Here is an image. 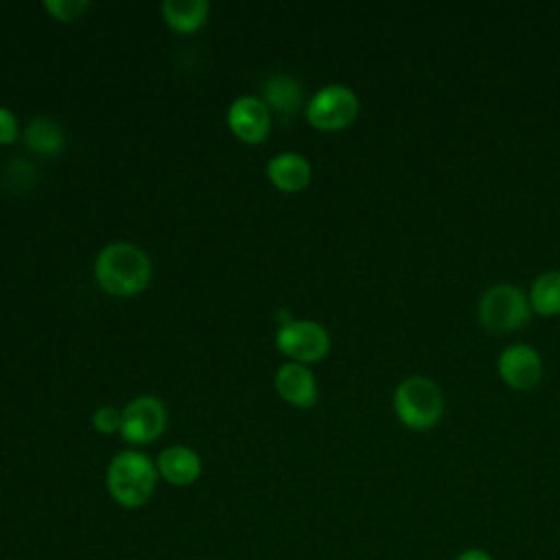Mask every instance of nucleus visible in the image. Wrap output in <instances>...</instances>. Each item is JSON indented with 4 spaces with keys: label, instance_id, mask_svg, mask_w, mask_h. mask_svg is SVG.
<instances>
[{
    "label": "nucleus",
    "instance_id": "1a4fd4ad",
    "mask_svg": "<svg viewBox=\"0 0 560 560\" xmlns=\"http://www.w3.org/2000/svg\"><path fill=\"white\" fill-rule=\"evenodd\" d=\"M225 118H228L230 131L247 144L262 142L271 129L269 107L262 103V98L252 94H243L234 98L228 107Z\"/></svg>",
    "mask_w": 560,
    "mask_h": 560
},
{
    "label": "nucleus",
    "instance_id": "0eeeda50",
    "mask_svg": "<svg viewBox=\"0 0 560 560\" xmlns=\"http://www.w3.org/2000/svg\"><path fill=\"white\" fill-rule=\"evenodd\" d=\"M497 372L501 381L516 392H532L540 385L545 365L540 352L523 341L510 343L497 359Z\"/></svg>",
    "mask_w": 560,
    "mask_h": 560
},
{
    "label": "nucleus",
    "instance_id": "4468645a",
    "mask_svg": "<svg viewBox=\"0 0 560 560\" xmlns=\"http://www.w3.org/2000/svg\"><path fill=\"white\" fill-rule=\"evenodd\" d=\"M162 20L177 33H195L208 18L210 4L206 0H164L160 4Z\"/></svg>",
    "mask_w": 560,
    "mask_h": 560
},
{
    "label": "nucleus",
    "instance_id": "f257e3e1",
    "mask_svg": "<svg viewBox=\"0 0 560 560\" xmlns=\"http://www.w3.org/2000/svg\"><path fill=\"white\" fill-rule=\"evenodd\" d=\"M151 260L133 243L116 241L105 245L94 258V278L103 291L116 298H131L151 282Z\"/></svg>",
    "mask_w": 560,
    "mask_h": 560
},
{
    "label": "nucleus",
    "instance_id": "aec40b11",
    "mask_svg": "<svg viewBox=\"0 0 560 560\" xmlns=\"http://www.w3.org/2000/svg\"><path fill=\"white\" fill-rule=\"evenodd\" d=\"M20 136V125L9 107L0 105V144H11Z\"/></svg>",
    "mask_w": 560,
    "mask_h": 560
},
{
    "label": "nucleus",
    "instance_id": "20e7f679",
    "mask_svg": "<svg viewBox=\"0 0 560 560\" xmlns=\"http://www.w3.org/2000/svg\"><path fill=\"white\" fill-rule=\"evenodd\" d=\"M532 306L525 291L510 282L488 287L477 304L479 324L494 335H505L523 328L532 319Z\"/></svg>",
    "mask_w": 560,
    "mask_h": 560
},
{
    "label": "nucleus",
    "instance_id": "2eb2a0df",
    "mask_svg": "<svg viewBox=\"0 0 560 560\" xmlns=\"http://www.w3.org/2000/svg\"><path fill=\"white\" fill-rule=\"evenodd\" d=\"M24 142L37 155H57L66 144V133L52 116H35L24 129Z\"/></svg>",
    "mask_w": 560,
    "mask_h": 560
},
{
    "label": "nucleus",
    "instance_id": "423d86ee",
    "mask_svg": "<svg viewBox=\"0 0 560 560\" xmlns=\"http://www.w3.org/2000/svg\"><path fill=\"white\" fill-rule=\"evenodd\" d=\"M276 346L295 363H313L328 354L330 335L313 319H287L276 332Z\"/></svg>",
    "mask_w": 560,
    "mask_h": 560
},
{
    "label": "nucleus",
    "instance_id": "412c9836",
    "mask_svg": "<svg viewBox=\"0 0 560 560\" xmlns=\"http://www.w3.org/2000/svg\"><path fill=\"white\" fill-rule=\"evenodd\" d=\"M455 560H494V558L481 547H468V549L459 551V556Z\"/></svg>",
    "mask_w": 560,
    "mask_h": 560
},
{
    "label": "nucleus",
    "instance_id": "39448f33",
    "mask_svg": "<svg viewBox=\"0 0 560 560\" xmlns=\"http://www.w3.org/2000/svg\"><path fill=\"white\" fill-rule=\"evenodd\" d=\"M359 114V96L343 83L319 88L306 103V120L322 131H339L354 122Z\"/></svg>",
    "mask_w": 560,
    "mask_h": 560
},
{
    "label": "nucleus",
    "instance_id": "9b49d317",
    "mask_svg": "<svg viewBox=\"0 0 560 560\" xmlns=\"http://www.w3.org/2000/svg\"><path fill=\"white\" fill-rule=\"evenodd\" d=\"M262 103L280 120H291L304 105L302 83L287 72H276L262 83Z\"/></svg>",
    "mask_w": 560,
    "mask_h": 560
},
{
    "label": "nucleus",
    "instance_id": "ddd939ff",
    "mask_svg": "<svg viewBox=\"0 0 560 560\" xmlns=\"http://www.w3.org/2000/svg\"><path fill=\"white\" fill-rule=\"evenodd\" d=\"M311 175H313L311 162L295 151H282L267 162L269 182L284 192H298L306 188L311 182Z\"/></svg>",
    "mask_w": 560,
    "mask_h": 560
},
{
    "label": "nucleus",
    "instance_id": "f3484780",
    "mask_svg": "<svg viewBox=\"0 0 560 560\" xmlns=\"http://www.w3.org/2000/svg\"><path fill=\"white\" fill-rule=\"evenodd\" d=\"M4 182L11 190H28L33 186V182L37 179V171L31 162L24 160H13L7 164V171L2 173Z\"/></svg>",
    "mask_w": 560,
    "mask_h": 560
},
{
    "label": "nucleus",
    "instance_id": "dca6fc26",
    "mask_svg": "<svg viewBox=\"0 0 560 560\" xmlns=\"http://www.w3.org/2000/svg\"><path fill=\"white\" fill-rule=\"evenodd\" d=\"M529 306L536 315L556 317L560 315V269L542 271L529 287Z\"/></svg>",
    "mask_w": 560,
    "mask_h": 560
},
{
    "label": "nucleus",
    "instance_id": "9d476101",
    "mask_svg": "<svg viewBox=\"0 0 560 560\" xmlns=\"http://www.w3.org/2000/svg\"><path fill=\"white\" fill-rule=\"evenodd\" d=\"M273 385L280 398L293 407L308 409L317 402V381H315V374L304 363H295V361L282 363L276 370Z\"/></svg>",
    "mask_w": 560,
    "mask_h": 560
},
{
    "label": "nucleus",
    "instance_id": "a211bd4d",
    "mask_svg": "<svg viewBox=\"0 0 560 560\" xmlns=\"http://www.w3.org/2000/svg\"><path fill=\"white\" fill-rule=\"evenodd\" d=\"M55 20L61 22H72L85 15V11L90 9L88 0H44L42 4Z\"/></svg>",
    "mask_w": 560,
    "mask_h": 560
},
{
    "label": "nucleus",
    "instance_id": "6ab92c4d",
    "mask_svg": "<svg viewBox=\"0 0 560 560\" xmlns=\"http://www.w3.org/2000/svg\"><path fill=\"white\" fill-rule=\"evenodd\" d=\"M120 420H122V413L112 405H103L92 413V424L101 433L120 431Z\"/></svg>",
    "mask_w": 560,
    "mask_h": 560
},
{
    "label": "nucleus",
    "instance_id": "7ed1b4c3",
    "mask_svg": "<svg viewBox=\"0 0 560 560\" xmlns=\"http://www.w3.org/2000/svg\"><path fill=\"white\" fill-rule=\"evenodd\" d=\"M107 490L109 497L122 508L144 505L158 481L155 464L140 451H120L107 466Z\"/></svg>",
    "mask_w": 560,
    "mask_h": 560
},
{
    "label": "nucleus",
    "instance_id": "f03ea898",
    "mask_svg": "<svg viewBox=\"0 0 560 560\" xmlns=\"http://www.w3.org/2000/svg\"><path fill=\"white\" fill-rule=\"evenodd\" d=\"M394 413L411 431H429L444 416V394L429 376H407L394 389Z\"/></svg>",
    "mask_w": 560,
    "mask_h": 560
},
{
    "label": "nucleus",
    "instance_id": "6e6552de",
    "mask_svg": "<svg viewBox=\"0 0 560 560\" xmlns=\"http://www.w3.org/2000/svg\"><path fill=\"white\" fill-rule=\"evenodd\" d=\"M120 435L131 444H147L166 429V407L158 396H138L122 407Z\"/></svg>",
    "mask_w": 560,
    "mask_h": 560
},
{
    "label": "nucleus",
    "instance_id": "f8f14e48",
    "mask_svg": "<svg viewBox=\"0 0 560 560\" xmlns=\"http://www.w3.org/2000/svg\"><path fill=\"white\" fill-rule=\"evenodd\" d=\"M158 475L173 486H190L201 475V457L190 446L173 444L158 455Z\"/></svg>",
    "mask_w": 560,
    "mask_h": 560
}]
</instances>
